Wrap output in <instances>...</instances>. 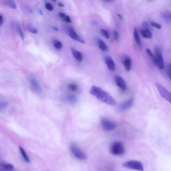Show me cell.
I'll use <instances>...</instances> for the list:
<instances>
[{
  "label": "cell",
  "instance_id": "1",
  "mask_svg": "<svg viewBox=\"0 0 171 171\" xmlns=\"http://www.w3.org/2000/svg\"><path fill=\"white\" fill-rule=\"evenodd\" d=\"M90 93L102 102L111 106L115 105L116 104V101L114 98L100 87L93 86L91 88Z\"/></svg>",
  "mask_w": 171,
  "mask_h": 171
},
{
  "label": "cell",
  "instance_id": "2",
  "mask_svg": "<svg viewBox=\"0 0 171 171\" xmlns=\"http://www.w3.org/2000/svg\"><path fill=\"white\" fill-rule=\"evenodd\" d=\"M154 58L153 62L159 69L162 70L164 68V63L162 56V49L158 46H154Z\"/></svg>",
  "mask_w": 171,
  "mask_h": 171
},
{
  "label": "cell",
  "instance_id": "3",
  "mask_svg": "<svg viewBox=\"0 0 171 171\" xmlns=\"http://www.w3.org/2000/svg\"><path fill=\"white\" fill-rule=\"evenodd\" d=\"M110 152L116 156H122L125 153V149L122 143L120 142L113 143L110 148Z\"/></svg>",
  "mask_w": 171,
  "mask_h": 171
},
{
  "label": "cell",
  "instance_id": "4",
  "mask_svg": "<svg viewBox=\"0 0 171 171\" xmlns=\"http://www.w3.org/2000/svg\"><path fill=\"white\" fill-rule=\"evenodd\" d=\"M70 148L71 153L76 158L81 161L85 160L86 159V154L82 151L75 143H71L70 145Z\"/></svg>",
  "mask_w": 171,
  "mask_h": 171
},
{
  "label": "cell",
  "instance_id": "5",
  "mask_svg": "<svg viewBox=\"0 0 171 171\" xmlns=\"http://www.w3.org/2000/svg\"><path fill=\"white\" fill-rule=\"evenodd\" d=\"M123 166L127 169L139 171H143L144 168L142 163L136 160H131L124 162Z\"/></svg>",
  "mask_w": 171,
  "mask_h": 171
},
{
  "label": "cell",
  "instance_id": "6",
  "mask_svg": "<svg viewBox=\"0 0 171 171\" xmlns=\"http://www.w3.org/2000/svg\"><path fill=\"white\" fill-rule=\"evenodd\" d=\"M101 123L102 128L106 131L113 130L116 127V124L114 121L105 117L101 118Z\"/></svg>",
  "mask_w": 171,
  "mask_h": 171
},
{
  "label": "cell",
  "instance_id": "7",
  "mask_svg": "<svg viewBox=\"0 0 171 171\" xmlns=\"http://www.w3.org/2000/svg\"><path fill=\"white\" fill-rule=\"evenodd\" d=\"M156 84L157 89L162 97L171 103V93L158 83H156Z\"/></svg>",
  "mask_w": 171,
  "mask_h": 171
},
{
  "label": "cell",
  "instance_id": "8",
  "mask_svg": "<svg viewBox=\"0 0 171 171\" xmlns=\"http://www.w3.org/2000/svg\"><path fill=\"white\" fill-rule=\"evenodd\" d=\"M30 84L32 89L38 94H41L42 93V90L40 85L36 79L35 77L31 76L29 79Z\"/></svg>",
  "mask_w": 171,
  "mask_h": 171
},
{
  "label": "cell",
  "instance_id": "9",
  "mask_svg": "<svg viewBox=\"0 0 171 171\" xmlns=\"http://www.w3.org/2000/svg\"><path fill=\"white\" fill-rule=\"evenodd\" d=\"M133 98L129 99L128 100L124 101L119 106V109L121 111H125L130 108L133 103Z\"/></svg>",
  "mask_w": 171,
  "mask_h": 171
},
{
  "label": "cell",
  "instance_id": "10",
  "mask_svg": "<svg viewBox=\"0 0 171 171\" xmlns=\"http://www.w3.org/2000/svg\"><path fill=\"white\" fill-rule=\"evenodd\" d=\"M115 81L118 87L123 90L126 89V85L124 80L119 76L117 75L115 77Z\"/></svg>",
  "mask_w": 171,
  "mask_h": 171
},
{
  "label": "cell",
  "instance_id": "11",
  "mask_svg": "<svg viewBox=\"0 0 171 171\" xmlns=\"http://www.w3.org/2000/svg\"><path fill=\"white\" fill-rule=\"evenodd\" d=\"M106 64L109 69L111 71H114L115 70V63L111 58L109 56H106L105 58Z\"/></svg>",
  "mask_w": 171,
  "mask_h": 171
},
{
  "label": "cell",
  "instance_id": "12",
  "mask_svg": "<svg viewBox=\"0 0 171 171\" xmlns=\"http://www.w3.org/2000/svg\"><path fill=\"white\" fill-rule=\"evenodd\" d=\"M67 31L70 37L73 39L78 41L79 36L77 34L75 29L72 27L69 26L67 27Z\"/></svg>",
  "mask_w": 171,
  "mask_h": 171
},
{
  "label": "cell",
  "instance_id": "13",
  "mask_svg": "<svg viewBox=\"0 0 171 171\" xmlns=\"http://www.w3.org/2000/svg\"><path fill=\"white\" fill-rule=\"evenodd\" d=\"M64 99L67 103L71 105L75 104L78 101V98L77 97L73 95L66 96L64 97Z\"/></svg>",
  "mask_w": 171,
  "mask_h": 171
},
{
  "label": "cell",
  "instance_id": "14",
  "mask_svg": "<svg viewBox=\"0 0 171 171\" xmlns=\"http://www.w3.org/2000/svg\"><path fill=\"white\" fill-rule=\"evenodd\" d=\"M71 53L75 59L79 61H81L83 59L82 54L74 48L71 49Z\"/></svg>",
  "mask_w": 171,
  "mask_h": 171
},
{
  "label": "cell",
  "instance_id": "15",
  "mask_svg": "<svg viewBox=\"0 0 171 171\" xmlns=\"http://www.w3.org/2000/svg\"><path fill=\"white\" fill-rule=\"evenodd\" d=\"M141 35L143 37L150 39L153 37V34L150 29H144L140 31Z\"/></svg>",
  "mask_w": 171,
  "mask_h": 171
},
{
  "label": "cell",
  "instance_id": "16",
  "mask_svg": "<svg viewBox=\"0 0 171 171\" xmlns=\"http://www.w3.org/2000/svg\"><path fill=\"white\" fill-rule=\"evenodd\" d=\"M134 37L135 41L139 48L142 46L141 41L136 28H134L133 32Z\"/></svg>",
  "mask_w": 171,
  "mask_h": 171
},
{
  "label": "cell",
  "instance_id": "17",
  "mask_svg": "<svg viewBox=\"0 0 171 171\" xmlns=\"http://www.w3.org/2000/svg\"><path fill=\"white\" fill-rule=\"evenodd\" d=\"M97 41L99 47L102 51L104 52H106L108 51V48L106 44L102 40L101 38H99Z\"/></svg>",
  "mask_w": 171,
  "mask_h": 171
},
{
  "label": "cell",
  "instance_id": "18",
  "mask_svg": "<svg viewBox=\"0 0 171 171\" xmlns=\"http://www.w3.org/2000/svg\"><path fill=\"white\" fill-rule=\"evenodd\" d=\"M124 64L127 71H130L131 69V61L129 57H126L124 60Z\"/></svg>",
  "mask_w": 171,
  "mask_h": 171
},
{
  "label": "cell",
  "instance_id": "19",
  "mask_svg": "<svg viewBox=\"0 0 171 171\" xmlns=\"http://www.w3.org/2000/svg\"><path fill=\"white\" fill-rule=\"evenodd\" d=\"M19 149H20V152L24 161L27 163H30V159L24 149L21 147H19Z\"/></svg>",
  "mask_w": 171,
  "mask_h": 171
},
{
  "label": "cell",
  "instance_id": "20",
  "mask_svg": "<svg viewBox=\"0 0 171 171\" xmlns=\"http://www.w3.org/2000/svg\"><path fill=\"white\" fill-rule=\"evenodd\" d=\"M15 25L18 32L20 35L21 39L24 40V35L23 31H22L20 24L17 22V23H16Z\"/></svg>",
  "mask_w": 171,
  "mask_h": 171
},
{
  "label": "cell",
  "instance_id": "21",
  "mask_svg": "<svg viewBox=\"0 0 171 171\" xmlns=\"http://www.w3.org/2000/svg\"><path fill=\"white\" fill-rule=\"evenodd\" d=\"M68 88L69 90L74 92H77L78 89V88L77 85L73 83L68 84Z\"/></svg>",
  "mask_w": 171,
  "mask_h": 171
},
{
  "label": "cell",
  "instance_id": "22",
  "mask_svg": "<svg viewBox=\"0 0 171 171\" xmlns=\"http://www.w3.org/2000/svg\"><path fill=\"white\" fill-rule=\"evenodd\" d=\"M5 4L8 7L12 8L13 9H16V6L15 2L14 1H12V0H9V1H7L5 2Z\"/></svg>",
  "mask_w": 171,
  "mask_h": 171
},
{
  "label": "cell",
  "instance_id": "23",
  "mask_svg": "<svg viewBox=\"0 0 171 171\" xmlns=\"http://www.w3.org/2000/svg\"><path fill=\"white\" fill-rule=\"evenodd\" d=\"M1 166L4 170H12L13 169V165L10 164L3 163L1 164Z\"/></svg>",
  "mask_w": 171,
  "mask_h": 171
},
{
  "label": "cell",
  "instance_id": "24",
  "mask_svg": "<svg viewBox=\"0 0 171 171\" xmlns=\"http://www.w3.org/2000/svg\"><path fill=\"white\" fill-rule=\"evenodd\" d=\"M9 106V103L7 101H2L0 103V108L2 110L7 109Z\"/></svg>",
  "mask_w": 171,
  "mask_h": 171
},
{
  "label": "cell",
  "instance_id": "25",
  "mask_svg": "<svg viewBox=\"0 0 171 171\" xmlns=\"http://www.w3.org/2000/svg\"><path fill=\"white\" fill-rule=\"evenodd\" d=\"M53 45L57 49H61L62 47V44L60 41L57 40L54 41Z\"/></svg>",
  "mask_w": 171,
  "mask_h": 171
},
{
  "label": "cell",
  "instance_id": "26",
  "mask_svg": "<svg viewBox=\"0 0 171 171\" xmlns=\"http://www.w3.org/2000/svg\"><path fill=\"white\" fill-rule=\"evenodd\" d=\"M27 29L29 32L34 34H37V30L35 27H32L31 26L29 25L27 27Z\"/></svg>",
  "mask_w": 171,
  "mask_h": 171
},
{
  "label": "cell",
  "instance_id": "27",
  "mask_svg": "<svg viewBox=\"0 0 171 171\" xmlns=\"http://www.w3.org/2000/svg\"><path fill=\"white\" fill-rule=\"evenodd\" d=\"M100 31L102 35L105 38H107V39L109 38V33L106 31V30L103 29H101L100 30Z\"/></svg>",
  "mask_w": 171,
  "mask_h": 171
},
{
  "label": "cell",
  "instance_id": "28",
  "mask_svg": "<svg viewBox=\"0 0 171 171\" xmlns=\"http://www.w3.org/2000/svg\"><path fill=\"white\" fill-rule=\"evenodd\" d=\"M151 25L152 26L156 28V29H161V25L156 23L153 21H152L151 23Z\"/></svg>",
  "mask_w": 171,
  "mask_h": 171
},
{
  "label": "cell",
  "instance_id": "29",
  "mask_svg": "<svg viewBox=\"0 0 171 171\" xmlns=\"http://www.w3.org/2000/svg\"><path fill=\"white\" fill-rule=\"evenodd\" d=\"M46 9L49 11H52L54 10V8L52 5L49 2H46L45 4Z\"/></svg>",
  "mask_w": 171,
  "mask_h": 171
},
{
  "label": "cell",
  "instance_id": "30",
  "mask_svg": "<svg viewBox=\"0 0 171 171\" xmlns=\"http://www.w3.org/2000/svg\"><path fill=\"white\" fill-rule=\"evenodd\" d=\"M146 52H147L148 56H150L151 58V59H152L153 61L154 59V55H153V52L149 49H146Z\"/></svg>",
  "mask_w": 171,
  "mask_h": 171
},
{
  "label": "cell",
  "instance_id": "31",
  "mask_svg": "<svg viewBox=\"0 0 171 171\" xmlns=\"http://www.w3.org/2000/svg\"><path fill=\"white\" fill-rule=\"evenodd\" d=\"M142 26L145 29H150V26L149 24L147 23V22L146 21H144L143 22Z\"/></svg>",
  "mask_w": 171,
  "mask_h": 171
},
{
  "label": "cell",
  "instance_id": "32",
  "mask_svg": "<svg viewBox=\"0 0 171 171\" xmlns=\"http://www.w3.org/2000/svg\"><path fill=\"white\" fill-rule=\"evenodd\" d=\"M167 74L168 77H169V79L171 81V70L169 66H168L167 69Z\"/></svg>",
  "mask_w": 171,
  "mask_h": 171
},
{
  "label": "cell",
  "instance_id": "33",
  "mask_svg": "<svg viewBox=\"0 0 171 171\" xmlns=\"http://www.w3.org/2000/svg\"><path fill=\"white\" fill-rule=\"evenodd\" d=\"M114 35L115 40L116 41L118 40L119 38V34L117 31H114Z\"/></svg>",
  "mask_w": 171,
  "mask_h": 171
},
{
  "label": "cell",
  "instance_id": "34",
  "mask_svg": "<svg viewBox=\"0 0 171 171\" xmlns=\"http://www.w3.org/2000/svg\"><path fill=\"white\" fill-rule=\"evenodd\" d=\"M65 21L66 22H67V23H71V21L70 16L69 15L66 16L65 19Z\"/></svg>",
  "mask_w": 171,
  "mask_h": 171
},
{
  "label": "cell",
  "instance_id": "35",
  "mask_svg": "<svg viewBox=\"0 0 171 171\" xmlns=\"http://www.w3.org/2000/svg\"><path fill=\"white\" fill-rule=\"evenodd\" d=\"M4 23V18L2 16L0 15V25L1 26Z\"/></svg>",
  "mask_w": 171,
  "mask_h": 171
},
{
  "label": "cell",
  "instance_id": "36",
  "mask_svg": "<svg viewBox=\"0 0 171 171\" xmlns=\"http://www.w3.org/2000/svg\"><path fill=\"white\" fill-rule=\"evenodd\" d=\"M59 17L61 18L66 17V15L65 13H60L59 15Z\"/></svg>",
  "mask_w": 171,
  "mask_h": 171
},
{
  "label": "cell",
  "instance_id": "37",
  "mask_svg": "<svg viewBox=\"0 0 171 171\" xmlns=\"http://www.w3.org/2000/svg\"><path fill=\"white\" fill-rule=\"evenodd\" d=\"M52 29L54 31L56 32H58L59 31V29L57 27L55 26H53L52 27Z\"/></svg>",
  "mask_w": 171,
  "mask_h": 171
},
{
  "label": "cell",
  "instance_id": "38",
  "mask_svg": "<svg viewBox=\"0 0 171 171\" xmlns=\"http://www.w3.org/2000/svg\"><path fill=\"white\" fill-rule=\"evenodd\" d=\"M167 14L169 19H170V20H171V13L169 12V11H167Z\"/></svg>",
  "mask_w": 171,
  "mask_h": 171
},
{
  "label": "cell",
  "instance_id": "39",
  "mask_svg": "<svg viewBox=\"0 0 171 171\" xmlns=\"http://www.w3.org/2000/svg\"><path fill=\"white\" fill-rule=\"evenodd\" d=\"M38 12L39 13H40V14L41 15H43V13L42 12V11L40 9H38Z\"/></svg>",
  "mask_w": 171,
  "mask_h": 171
},
{
  "label": "cell",
  "instance_id": "40",
  "mask_svg": "<svg viewBox=\"0 0 171 171\" xmlns=\"http://www.w3.org/2000/svg\"><path fill=\"white\" fill-rule=\"evenodd\" d=\"M58 5L60 7H64V4H63L61 3H59V4H58Z\"/></svg>",
  "mask_w": 171,
  "mask_h": 171
},
{
  "label": "cell",
  "instance_id": "41",
  "mask_svg": "<svg viewBox=\"0 0 171 171\" xmlns=\"http://www.w3.org/2000/svg\"><path fill=\"white\" fill-rule=\"evenodd\" d=\"M118 16L120 20H122V16H121L120 15L118 14Z\"/></svg>",
  "mask_w": 171,
  "mask_h": 171
},
{
  "label": "cell",
  "instance_id": "42",
  "mask_svg": "<svg viewBox=\"0 0 171 171\" xmlns=\"http://www.w3.org/2000/svg\"><path fill=\"white\" fill-rule=\"evenodd\" d=\"M13 170H3V171H13Z\"/></svg>",
  "mask_w": 171,
  "mask_h": 171
},
{
  "label": "cell",
  "instance_id": "43",
  "mask_svg": "<svg viewBox=\"0 0 171 171\" xmlns=\"http://www.w3.org/2000/svg\"><path fill=\"white\" fill-rule=\"evenodd\" d=\"M169 68H170V69L171 70V64H170V65L169 66Z\"/></svg>",
  "mask_w": 171,
  "mask_h": 171
}]
</instances>
